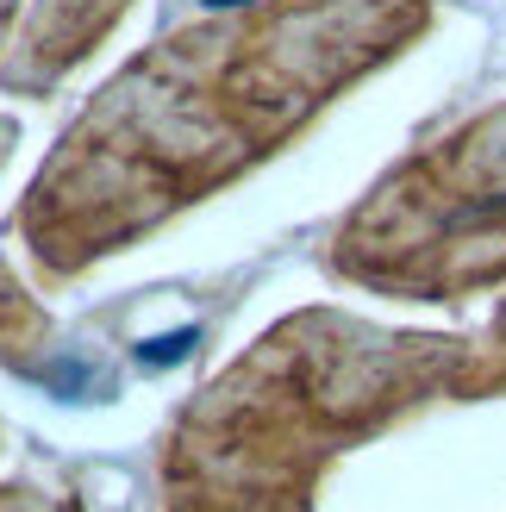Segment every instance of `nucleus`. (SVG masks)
Masks as SVG:
<instances>
[{
    "label": "nucleus",
    "mask_w": 506,
    "mask_h": 512,
    "mask_svg": "<svg viewBox=\"0 0 506 512\" xmlns=\"http://www.w3.org/2000/svg\"><path fill=\"white\" fill-rule=\"evenodd\" d=\"M344 269L425 300H457L506 269V107L419 157L350 225Z\"/></svg>",
    "instance_id": "f257e3e1"
}]
</instances>
